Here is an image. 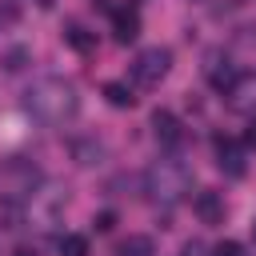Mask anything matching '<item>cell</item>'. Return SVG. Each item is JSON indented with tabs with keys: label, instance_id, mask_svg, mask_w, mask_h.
Listing matches in <instances>:
<instances>
[{
	"label": "cell",
	"instance_id": "6da1fadb",
	"mask_svg": "<svg viewBox=\"0 0 256 256\" xmlns=\"http://www.w3.org/2000/svg\"><path fill=\"white\" fill-rule=\"evenodd\" d=\"M24 112L40 124H68L80 112V96L76 84L64 76H44L24 92Z\"/></svg>",
	"mask_w": 256,
	"mask_h": 256
},
{
	"label": "cell",
	"instance_id": "7a4b0ae2",
	"mask_svg": "<svg viewBox=\"0 0 256 256\" xmlns=\"http://www.w3.org/2000/svg\"><path fill=\"white\" fill-rule=\"evenodd\" d=\"M144 192H148L152 204L172 208V204L188 200V192H192V168L184 160H176V156H164V160H156L144 172Z\"/></svg>",
	"mask_w": 256,
	"mask_h": 256
},
{
	"label": "cell",
	"instance_id": "3957f363",
	"mask_svg": "<svg viewBox=\"0 0 256 256\" xmlns=\"http://www.w3.org/2000/svg\"><path fill=\"white\" fill-rule=\"evenodd\" d=\"M44 184V172L28 156H8L0 160V208H20L28 204Z\"/></svg>",
	"mask_w": 256,
	"mask_h": 256
},
{
	"label": "cell",
	"instance_id": "277c9868",
	"mask_svg": "<svg viewBox=\"0 0 256 256\" xmlns=\"http://www.w3.org/2000/svg\"><path fill=\"white\" fill-rule=\"evenodd\" d=\"M172 68V52L168 48H144L136 60H132V80L144 84V88H156Z\"/></svg>",
	"mask_w": 256,
	"mask_h": 256
},
{
	"label": "cell",
	"instance_id": "5b68a950",
	"mask_svg": "<svg viewBox=\"0 0 256 256\" xmlns=\"http://www.w3.org/2000/svg\"><path fill=\"white\" fill-rule=\"evenodd\" d=\"M220 92H224V100H228L232 112H244V116L256 112V72H236Z\"/></svg>",
	"mask_w": 256,
	"mask_h": 256
},
{
	"label": "cell",
	"instance_id": "8992f818",
	"mask_svg": "<svg viewBox=\"0 0 256 256\" xmlns=\"http://www.w3.org/2000/svg\"><path fill=\"white\" fill-rule=\"evenodd\" d=\"M152 136H156L160 148H180V144H184V124H180L172 112L156 108V112H152Z\"/></svg>",
	"mask_w": 256,
	"mask_h": 256
},
{
	"label": "cell",
	"instance_id": "52a82bcc",
	"mask_svg": "<svg viewBox=\"0 0 256 256\" xmlns=\"http://www.w3.org/2000/svg\"><path fill=\"white\" fill-rule=\"evenodd\" d=\"M216 164L228 176H244V144H236L228 136H216Z\"/></svg>",
	"mask_w": 256,
	"mask_h": 256
},
{
	"label": "cell",
	"instance_id": "ba28073f",
	"mask_svg": "<svg viewBox=\"0 0 256 256\" xmlns=\"http://www.w3.org/2000/svg\"><path fill=\"white\" fill-rule=\"evenodd\" d=\"M192 212L200 216V224H224V196L220 192H196Z\"/></svg>",
	"mask_w": 256,
	"mask_h": 256
},
{
	"label": "cell",
	"instance_id": "9c48e42d",
	"mask_svg": "<svg viewBox=\"0 0 256 256\" xmlns=\"http://www.w3.org/2000/svg\"><path fill=\"white\" fill-rule=\"evenodd\" d=\"M112 36H116L120 44H132V40L140 36V16H136V8H116V12H112Z\"/></svg>",
	"mask_w": 256,
	"mask_h": 256
},
{
	"label": "cell",
	"instance_id": "30bf717a",
	"mask_svg": "<svg viewBox=\"0 0 256 256\" xmlns=\"http://www.w3.org/2000/svg\"><path fill=\"white\" fill-rule=\"evenodd\" d=\"M72 160L92 168V164H104L108 160V148L96 140V136H84V140H72Z\"/></svg>",
	"mask_w": 256,
	"mask_h": 256
},
{
	"label": "cell",
	"instance_id": "8fae6325",
	"mask_svg": "<svg viewBox=\"0 0 256 256\" xmlns=\"http://www.w3.org/2000/svg\"><path fill=\"white\" fill-rule=\"evenodd\" d=\"M204 72H208V80H212V88H224L236 72H232V60L216 48V52H208V64H204Z\"/></svg>",
	"mask_w": 256,
	"mask_h": 256
},
{
	"label": "cell",
	"instance_id": "7c38bea8",
	"mask_svg": "<svg viewBox=\"0 0 256 256\" xmlns=\"http://www.w3.org/2000/svg\"><path fill=\"white\" fill-rule=\"evenodd\" d=\"M104 100H108L112 108H132V104H136V92H132L124 80H108V84H104Z\"/></svg>",
	"mask_w": 256,
	"mask_h": 256
},
{
	"label": "cell",
	"instance_id": "4fadbf2b",
	"mask_svg": "<svg viewBox=\"0 0 256 256\" xmlns=\"http://www.w3.org/2000/svg\"><path fill=\"white\" fill-rule=\"evenodd\" d=\"M112 256H156V248H152L148 236H124V240L112 248Z\"/></svg>",
	"mask_w": 256,
	"mask_h": 256
},
{
	"label": "cell",
	"instance_id": "5bb4252c",
	"mask_svg": "<svg viewBox=\"0 0 256 256\" xmlns=\"http://www.w3.org/2000/svg\"><path fill=\"white\" fill-rule=\"evenodd\" d=\"M64 40H68L76 52H92V48H96V36H92L88 28H80V24H68V28H64Z\"/></svg>",
	"mask_w": 256,
	"mask_h": 256
},
{
	"label": "cell",
	"instance_id": "9a60e30c",
	"mask_svg": "<svg viewBox=\"0 0 256 256\" xmlns=\"http://www.w3.org/2000/svg\"><path fill=\"white\" fill-rule=\"evenodd\" d=\"M60 256H88V240L84 236H64L60 240Z\"/></svg>",
	"mask_w": 256,
	"mask_h": 256
},
{
	"label": "cell",
	"instance_id": "2e32d148",
	"mask_svg": "<svg viewBox=\"0 0 256 256\" xmlns=\"http://www.w3.org/2000/svg\"><path fill=\"white\" fill-rule=\"evenodd\" d=\"M212 256H248V252H244V244H236V240H220V244L212 248Z\"/></svg>",
	"mask_w": 256,
	"mask_h": 256
},
{
	"label": "cell",
	"instance_id": "e0dca14e",
	"mask_svg": "<svg viewBox=\"0 0 256 256\" xmlns=\"http://www.w3.org/2000/svg\"><path fill=\"white\" fill-rule=\"evenodd\" d=\"M96 232H112V224H116V212H96Z\"/></svg>",
	"mask_w": 256,
	"mask_h": 256
},
{
	"label": "cell",
	"instance_id": "ac0fdd59",
	"mask_svg": "<svg viewBox=\"0 0 256 256\" xmlns=\"http://www.w3.org/2000/svg\"><path fill=\"white\" fill-rule=\"evenodd\" d=\"M244 148H256V116H252L248 128H244Z\"/></svg>",
	"mask_w": 256,
	"mask_h": 256
},
{
	"label": "cell",
	"instance_id": "d6986e66",
	"mask_svg": "<svg viewBox=\"0 0 256 256\" xmlns=\"http://www.w3.org/2000/svg\"><path fill=\"white\" fill-rule=\"evenodd\" d=\"M184 256H204V244H184Z\"/></svg>",
	"mask_w": 256,
	"mask_h": 256
},
{
	"label": "cell",
	"instance_id": "ffe728a7",
	"mask_svg": "<svg viewBox=\"0 0 256 256\" xmlns=\"http://www.w3.org/2000/svg\"><path fill=\"white\" fill-rule=\"evenodd\" d=\"M16 256H36V252H28V248H20V252H16Z\"/></svg>",
	"mask_w": 256,
	"mask_h": 256
},
{
	"label": "cell",
	"instance_id": "44dd1931",
	"mask_svg": "<svg viewBox=\"0 0 256 256\" xmlns=\"http://www.w3.org/2000/svg\"><path fill=\"white\" fill-rule=\"evenodd\" d=\"M252 240H256V220H252Z\"/></svg>",
	"mask_w": 256,
	"mask_h": 256
},
{
	"label": "cell",
	"instance_id": "7402d4cb",
	"mask_svg": "<svg viewBox=\"0 0 256 256\" xmlns=\"http://www.w3.org/2000/svg\"><path fill=\"white\" fill-rule=\"evenodd\" d=\"M40 4H44V8H48V4H52V0H40Z\"/></svg>",
	"mask_w": 256,
	"mask_h": 256
}]
</instances>
